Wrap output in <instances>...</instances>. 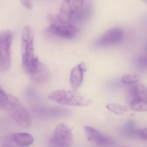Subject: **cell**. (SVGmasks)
<instances>
[{"instance_id": "obj_15", "label": "cell", "mask_w": 147, "mask_h": 147, "mask_svg": "<svg viewBox=\"0 0 147 147\" xmlns=\"http://www.w3.org/2000/svg\"><path fill=\"white\" fill-rule=\"evenodd\" d=\"M129 107L131 110L136 111H146L147 110V102L131 100Z\"/></svg>"}, {"instance_id": "obj_4", "label": "cell", "mask_w": 147, "mask_h": 147, "mask_svg": "<svg viewBox=\"0 0 147 147\" xmlns=\"http://www.w3.org/2000/svg\"><path fill=\"white\" fill-rule=\"evenodd\" d=\"M13 39L11 31L6 30L0 33V70L7 71L11 63V47Z\"/></svg>"}, {"instance_id": "obj_19", "label": "cell", "mask_w": 147, "mask_h": 147, "mask_svg": "<svg viewBox=\"0 0 147 147\" xmlns=\"http://www.w3.org/2000/svg\"><path fill=\"white\" fill-rule=\"evenodd\" d=\"M20 3L23 5V6L26 9L31 10V9H32V7H33L32 1H31L23 0V1H20Z\"/></svg>"}, {"instance_id": "obj_9", "label": "cell", "mask_w": 147, "mask_h": 147, "mask_svg": "<svg viewBox=\"0 0 147 147\" xmlns=\"http://www.w3.org/2000/svg\"><path fill=\"white\" fill-rule=\"evenodd\" d=\"M88 140L98 146L101 147H108L114 144L113 139L93 127L89 126L85 127Z\"/></svg>"}, {"instance_id": "obj_5", "label": "cell", "mask_w": 147, "mask_h": 147, "mask_svg": "<svg viewBox=\"0 0 147 147\" xmlns=\"http://www.w3.org/2000/svg\"><path fill=\"white\" fill-rule=\"evenodd\" d=\"M49 19L50 22L49 31L53 35L70 38L75 37L78 33V29L72 23L58 20L54 15H50Z\"/></svg>"}, {"instance_id": "obj_16", "label": "cell", "mask_w": 147, "mask_h": 147, "mask_svg": "<svg viewBox=\"0 0 147 147\" xmlns=\"http://www.w3.org/2000/svg\"><path fill=\"white\" fill-rule=\"evenodd\" d=\"M140 77L137 75L126 74L121 78V80L124 84L127 85L136 84L140 81Z\"/></svg>"}, {"instance_id": "obj_18", "label": "cell", "mask_w": 147, "mask_h": 147, "mask_svg": "<svg viewBox=\"0 0 147 147\" xmlns=\"http://www.w3.org/2000/svg\"><path fill=\"white\" fill-rule=\"evenodd\" d=\"M134 133L141 139L144 140H147V131L146 128L136 130L134 131Z\"/></svg>"}, {"instance_id": "obj_13", "label": "cell", "mask_w": 147, "mask_h": 147, "mask_svg": "<svg viewBox=\"0 0 147 147\" xmlns=\"http://www.w3.org/2000/svg\"><path fill=\"white\" fill-rule=\"evenodd\" d=\"M131 100L147 102V89L141 83H137L132 86L130 91Z\"/></svg>"}, {"instance_id": "obj_6", "label": "cell", "mask_w": 147, "mask_h": 147, "mask_svg": "<svg viewBox=\"0 0 147 147\" xmlns=\"http://www.w3.org/2000/svg\"><path fill=\"white\" fill-rule=\"evenodd\" d=\"M73 134L70 127L65 123L57 125L48 142L49 147H71Z\"/></svg>"}, {"instance_id": "obj_11", "label": "cell", "mask_w": 147, "mask_h": 147, "mask_svg": "<svg viewBox=\"0 0 147 147\" xmlns=\"http://www.w3.org/2000/svg\"><path fill=\"white\" fill-rule=\"evenodd\" d=\"M86 66L84 62H81L73 68L70 73V84L74 89L78 88L82 84L84 72H86Z\"/></svg>"}, {"instance_id": "obj_10", "label": "cell", "mask_w": 147, "mask_h": 147, "mask_svg": "<svg viewBox=\"0 0 147 147\" xmlns=\"http://www.w3.org/2000/svg\"><path fill=\"white\" fill-rule=\"evenodd\" d=\"M7 141L19 147H28L33 143L34 138L29 133L18 132L7 136Z\"/></svg>"}, {"instance_id": "obj_17", "label": "cell", "mask_w": 147, "mask_h": 147, "mask_svg": "<svg viewBox=\"0 0 147 147\" xmlns=\"http://www.w3.org/2000/svg\"><path fill=\"white\" fill-rule=\"evenodd\" d=\"M10 96L0 87V109L7 108L10 101Z\"/></svg>"}, {"instance_id": "obj_20", "label": "cell", "mask_w": 147, "mask_h": 147, "mask_svg": "<svg viewBox=\"0 0 147 147\" xmlns=\"http://www.w3.org/2000/svg\"><path fill=\"white\" fill-rule=\"evenodd\" d=\"M1 147H19L18 146H17L15 144H13L10 143H4L2 144L1 145Z\"/></svg>"}, {"instance_id": "obj_14", "label": "cell", "mask_w": 147, "mask_h": 147, "mask_svg": "<svg viewBox=\"0 0 147 147\" xmlns=\"http://www.w3.org/2000/svg\"><path fill=\"white\" fill-rule=\"evenodd\" d=\"M108 111L118 115H123L127 112V107L123 105L117 103H110L106 106Z\"/></svg>"}, {"instance_id": "obj_1", "label": "cell", "mask_w": 147, "mask_h": 147, "mask_svg": "<svg viewBox=\"0 0 147 147\" xmlns=\"http://www.w3.org/2000/svg\"><path fill=\"white\" fill-rule=\"evenodd\" d=\"M22 64L25 72L32 75L36 68L38 60L34 52V33L30 27L26 26L22 32L21 38Z\"/></svg>"}, {"instance_id": "obj_2", "label": "cell", "mask_w": 147, "mask_h": 147, "mask_svg": "<svg viewBox=\"0 0 147 147\" xmlns=\"http://www.w3.org/2000/svg\"><path fill=\"white\" fill-rule=\"evenodd\" d=\"M48 98L61 105L71 106H88L92 102L90 100L72 90L54 91L49 94Z\"/></svg>"}, {"instance_id": "obj_21", "label": "cell", "mask_w": 147, "mask_h": 147, "mask_svg": "<svg viewBox=\"0 0 147 147\" xmlns=\"http://www.w3.org/2000/svg\"></svg>"}, {"instance_id": "obj_8", "label": "cell", "mask_w": 147, "mask_h": 147, "mask_svg": "<svg viewBox=\"0 0 147 147\" xmlns=\"http://www.w3.org/2000/svg\"><path fill=\"white\" fill-rule=\"evenodd\" d=\"M123 34V32L121 29L111 28L97 39L96 44L99 46H108L117 44L122 40Z\"/></svg>"}, {"instance_id": "obj_3", "label": "cell", "mask_w": 147, "mask_h": 147, "mask_svg": "<svg viewBox=\"0 0 147 147\" xmlns=\"http://www.w3.org/2000/svg\"><path fill=\"white\" fill-rule=\"evenodd\" d=\"M83 5L84 1L81 0L63 1L61 4L59 12L54 16L58 20L71 23L81 14Z\"/></svg>"}, {"instance_id": "obj_12", "label": "cell", "mask_w": 147, "mask_h": 147, "mask_svg": "<svg viewBox=\"0 0 147 147\" xmlns=\"http://www.w3.org/2000/svg\"><path fill=\"white\" fill-rule=\"evenodd\" d=\"M30 76L32 80L36 83H45L49 79L50 72L46 66L38 60L36 68Z\"/></svg>"}, {"instance_id": "obj_7", "label": "cell", "mask_w": 147, "mask_h": 147, "mask_svg": "<svg viewBox=\"0 0 147 147\" xmlns=\"http://www.w3.org/2000/svg\"><path fill=\"white\" fill-rule=\"evenodd\" d=\"M7 108L10 110L15 122L20 126L27 128L30 125L31 119L30 114L17 98L10 96Z\"/></svg>"}]
</instances>
